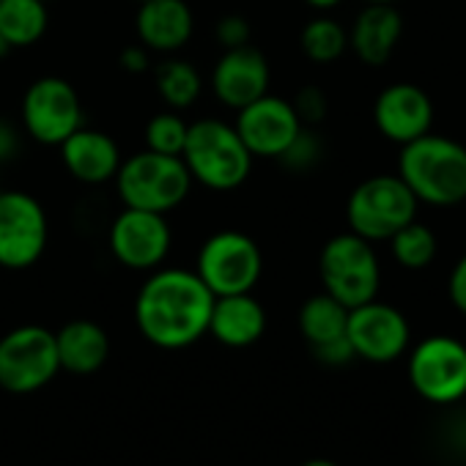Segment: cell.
Listing matches in <instances>:
<instances>
[{"mask_svg":"<svg viewBox=\"0 0 466 466\" xmlns=\"http://www.w3.org/2000/svg\"><path fill=\"white\" fill-rule=\"evenodd\" d=\"M373 121H376V129L387 140L406 146L431 132L433 102L414 83H392L376 96Z\"/></svg>","mask_w":466,"mask_h":466,"instance_id":"cell-16","label":"cell"},{"mask_svg":"<svg viewBox=\"0 0 466 466\" xmlns=\"http://www.w3.org/2000/svg\"><path fill=\"white\" fill-rule=\"evenodd\" d=\"M398 176L417 203L458 206L466 200V146L428 132L400 146Z\"/></svg>","mask_w":466,"mask_h":466,"instance_id":"cell-2","label":"cell"},{"mask_svg":"<svg viewBox=\"0 0 466 466\" xmlns=\"http://www.w3.org/2000/svg\"><path fill=\"white\" fill-rule=\"evenodd\" d=\"M170 250V225L165 214L146 208H127L113 219L110 253L116 261L135 272L157 269Z\"/></svg>","mask_w":466,"mask_h":466,"instance_id":"cell-12","label":"cell"},{"mask_svg":"<svg viewBox=\"0 0 466 466\" xmlns=\"http://www.w3.org/2000/svg\"><path fill=\"white\" fill-rule=\"evenodd\" d=\"M45 0H0V39L6 47H31L47 31Z\"/></svg>","mask_w":466,"mask_h":466,"instance_id":"cell-22","label":"cell"},{"mask_svg":"<svg viewBox=\"0 0 466 466\" xmlns=\"http://www.w3.org/2000/svg\"><path fill=\"white\" fill-rule=\"evenodd\" d=\"M121 66L127 69V72H132V75H140V72H146L148 66H151V58H148V50L143 47V45H132V47H127L124 53H121Z\"/></svg>","mask_w":466,"mask_h":466,"instance_id":"cell-33","label":"cell"},{"mask_svg":"<svg viewBox=\"0 0 466 466\" xmlns=\"http://www.w3.org/2000/svg\"><path fill=\"white\" fill-rule=\"evenodd\" d=\"M291 105H294V110H297V116H299L302 124H316L327 113V96L321 94V88H313V86L302 88L299 96Z\"/></svg>","mask_w":466,"mask_h":466,"instance_id":"cell-30","label":"cell"},{"mask_svg":"<svg viewBox=\"0 0 466 466\" xmlns=\"http://www.w3.org/2000/svg\"><path fill=\"white\" fill-rule=\"evenodd\" d=\"M6 50H9V47H6V45H4V39H0V56H4V53H6Z\"/></svg>","mask_w":466,"mask_h":466,"instance_id":"cell-38","label":"cell"},{"mask_svg":"<svg viewBox=\"0 0 466 466\" xmlns=\"http://www.w3.org/2000/svg\"><path fill=\"white\" fill-rule=\"evenodd\" d=\"M15 151H17V135H15V129L0 124V159H12Z\"/></svg>","mask_w":466,"mask_h":466,"instance_id":"cell-34","label":"cell"},{"mask_svg":"<svg viewBox=\"0 0 466 466\" xmlns=\"http://www.w3.org/2000/svg\"><path fill=\"white\" fill-rule=\"evenodd\" d=\"M302 53L316 64H332L349 50V31L332 17H316L302 28Z\"/></svg>","mask_w":466,"mask_h":466,"instance_id":"cell-26","label":"cell"},{"mask_svg":"<svg viewBox=\"0 0 466 466\" xmlns=\"http://www.w3.org/2000/svg\"><path fill=\"white\" fill-rule=\"evenodd\" d=\"M214 294L189 269H157L135 299L143 338L159 349H187L208 332Z\"/></svg>","mask_w":466,"mask_h":466,"instance_id":"cell-1","label":"cell"},{"mask_svg":"<svg viewBox=\"0 0 466 466\" xmlns=\"http://www.w3.org/2000/svg\"><path fill=\"white\" fill-rule=\"evenodd\" d=\"M305 4L316 12H332L335 6H340L343 0H305Z\"/></svg>","mask_w":466,"mask_h":466,"instance_id":"cell-35","label":"cell"},{"mask_svg":"<svg viewBox=\"0 0 466 466\" xmlns=\"http://www.w3.org/2000/svg\"><path fill=\"white\" fill-rule=\"evenodd\" d=\"M269 80L272 75L264 53L245 45L225 50L219 56L211 72V91L225 107L242 110L250 102L261 99L264 94H269Z\"/></svg>","mask_w":466,"mask_h":466,"instance_id":"cell-15","label":"cell"},{"mask_svg":"<svg viewBox=\"0 0 466 466\" xmlns=\"http://www.w3.org/2000/svg\"><path fill=\"white\" fill-rule=\"evenodd\" d=\"M23 124L36 143L61 146L83 127V105L75 86L64 77L36 80L23 99Z\"/></svg>","mask_w":466,"mask_h":466,"instance_id":"cell-11","label":"cell"},{"mask_svg":"<svg viewBox=\"0 0 466 466\" xmlns=\"http://www.w3.org/2000/svg\"><path fill=\"white\" fill-rule=\"evenodd\" d=\"M346 324H349V308L340 305L327 291L310 297L299 310V332L313 349L346 338Z\"/></svg>","mask_w":466,"mask_h":466,"instance_id":"cell-23","label":"cell"},{"mask_svg":"<svg viewBox=\"0 0 466 466\" xmlns=\"http://www.w3.org/2000/svg\"><path fill=\"white\" fill-rule=\"evenodd\" d=\"M116 187L127 208H146L167 214L189 195L192 176L181 157L157 154L151 148L121 159Z\"/></svg>","mask_w":466,"mask_h":466,"instance_id":"cell-4","label":"cell"},{"mask_svg":"<svg viewBox=\"0 0 466 466\" xmlns=\"http://www.w3.org/2000/svg\"><path fill=\"white\" fill-rule=\"evenodd\" d=\"M56 346H58L61 370H69L77 376L96 373L107 362V354H110L107 332L99 324L86 321V319H77L61 327V332H56Z\"/></svg>","mask_w":466,"mask_h":466,"instance_id":"cell-21","label":"cell"},{"mask_svg":"<svg viewBox=\"0 0 466 466\" xmlns=\"http://www.w3.org/2000/svg\"><path fill=\"white\" fill-rule=\"evenodd\" d=\"M264 258L258 245L242 230H219L198 253V278L214 297L250 294L261 278Z\"/></svg>","mask_w":466,"mask_h":466,"instance_id":"cell-7","label":"cell"},{"mask_svg":"<svg viewBox=\"0 0 466 466\" xmlns=\"http://www.w3.org/2000/svg\"><path fill=\"white\" fill-rule=\"evenodd\" d=\"M157 91L167 107L184 110L200 96V75L189 61L170 58L157 66Z\"/></svg>","mask_w":466,"mask_h":466,"instance_id":"cell-25","label":"cell"},{"mask_svg":"<svg viewBox=\"0 0 466 466\" xmlns=\"http://www.w3.org/2000/svg\"><path fill=\"white\" fill-rule=\"evenodd\" d=\"M403 36V17L392 4H368L349 34V47L368 66H384Z\"/></svg>","mask_w":466,"mask_h":466,"instance_id":"cell-18","label":"cell"},{"mask_svg":"<svg viewBox=\"0 0 466 466\" xmlns=\"http://www.w3.org/2000/svg\"><path fill=\"white\" fill-rule=\"evenodd\" d=\"M181 159L192 181H200L217 192H228L248 181L256 157L248 151L233 124L203 118L189 124Z\"/></svg>","mask_w":466,"mask_h":466,"instance_id":"cell-3","label":"cell"},{"mask_svg":"<svg viewBox=\"0 0 466 466\" xmlns=\"http://www.w3.org/2000/svg\"><path fill=\"white\" fill-rule=\"evenodd\" d=\"M45 4H47V0H45Z\"/></svg>","mask_w":466,"mask_h":466,"instance_id":"cell-40","label":"cell"},{"mask_svg":"<svg viewBox=\"0 0 466 466\" xmlns=\"http://www.w3.org/2000/svg\"><path fill=\"white\" fill-rule=\"evenodd\" d=\"M409 381L431 403L466 398V343L450 335H431L411 349Z\"/></svg>","mask_w":466,"mask_h":466,"instance_id":"cell-9","label":"cell"},{"mask_svg":"<svg viewBox=\"0 0 466 466\" xmlns=\"http://www.w3.org/2000/svg\"><path fill=\"white\" fill-rule=\"evenodd\" d=\"M387 242H390L392 258L403 269H411V272H420V269L431 267V261L436 258V248H439L436 245V233L428 225L417 222V219L398 228Z\"/></svg>","mask_w":466,"mask_h":466,"instance_id":"cell-24","label":"cell"},{"mask_svg":"<svg viewBox=\"0 0 466 466\" xmlns=\"http://www.w3.org/2000/svg\"><path fill=\"white\" fill-rule=\"evenodd\" d=\"M187 132H189V124L178 113H159L146 127V148H151L157 154L181 157Z\"/></svg>","mask_w":466,"mask_h":466,"instance_id":"cell-27","label":"cell"},{"mask_svg":"<svg viewBox=\"0 0 466 466\" xmlns=\"http://www.w3.org/2000/svg\"><path fill=\"white\" fill-rule=\"evenodd\" d=\"M61 370L56 332L25 324L0 338V387L28 395L47 387Z\"/></svg>","mask_w":466,"mask_h":466,"instance_id":"cell-8","label":"cell"},{"mask_svg":"<svg viewBox=\"0 0 466 466\" xmlns=\"http://www.w3.org/2000/svg\"><path fill=\"white\" fill-rule=\"evenodd\" d=\"M267 329V313L253 294L214 297L208 316V335L230 349L253 346Z\"/></svg>","mask_w":466,"mask_h":466,"instance_id":"cell-20","label":"cell"},{"mask_svg":"<svg viewBox=\"0 0 466 466\" xmlns=\"http://www.w3.org/2000/svg\"><path fill=\"white\" fill-rule=\"evenodd\" d=\"M214 36L225 50L245 47V45H250V23L245 17H239V15H228V17H222L217 23Z\"/></svg>","mask_w":466,"mask_h":466,"instance_id":"cell-29","label":"cell"},{"mask_svg":"<svg viewBox=\"0 0 466 466\" xmlns=\"http://www.w3.org/2000/svg\"><path fill=\"white\" fill-rule=\"evenodd\" d=\"M305 466H338V463H332V461H321V458H319V461H308Z\"/></svg>","mask_w":466,"mask_h":466,"instance_id":"cell-36","label":"cell"},{"mask_svg":"<svg viewBox=\"0 0 466 466\" xmlns=\"http://www.w3.org/2000/svg\"><path fill=\"white\" fill-rule=\"evenodd\" d=\"M319 275L324 291L335 297L349 310L376 299L381 269L373 242L357 237V233H338L319 256Z\"/></svg>","mask_w":466,"mask_h":466,"instance_id":"cell-5","label":"cell"},{"mask_svg":"<svg viewBox=\"0 0 466 466\" xmlns=\"http://www.w3.org/2000/svg\"><path fill=\"white\" fill-rule=\"evenodd\" d=\"M365 4H395V0H365Z\"/></svg>","mask_w":466,"mask_h":466,"instance_id":"cell-37","label":"cell"},{"mask_svg":"<svg viewBox=\"0 0 466 466\" xmlns=\"http://www.w3.org/2000/svg\"><path fill=\"white\" fill-rule=\"evenodd\" d=\"M61 157L66 170L83 184H107L121 167V151L116 140L99 129L80 127L61 143Z\"/></svg>","mask_w":466,"mask_h":466,"instance_id":"cell-17","label":"cell"},{"mask_svg":"<svg viewBox=\"0 0 466 466\" xmlns=\"http://www.w3.org/2000/svg\"><path fill=\"white\" fill-rule=\"evenodd\" d=\"M237 132L253 157H272L280 159L294 137L302 132V121L289 99L264 94L261 99L250 102L237 116Z\"/></svg>","mask_w":466,"mask_h":466,"instance_id":"cell-14","label":"cell"},{"mask_svg":"<svg viewBox=\"0 0 466 466\" xmlns=\"http://www.w3.org/2000/svg\"><path fill=\"white\" fill-rule=\"evenodd\" d=\"M319 157H321V143H319V137L302 127V132L294 137V143L286 148V154H283L280 159H283L289 167H294V170H305V167H313V165L319 162Z\"/></svg>","mask_w":466,"mask_h":466,"instance_id":"cell-28","label":"cell"},{"mask_svg":"<svg viewBox=\"0 0 466 466\" xmlns=\"http://www.w3.org/2000/svg\"><path fill=\"white\" fill-rule=\"evenodd\" d=\"M47 248V214L42 203L20 189L0 192V267L28 269Z\"/></svg>","mask_w":466,"mask_h":466,"instance_id":"cell-10","label":"cell"},{"mask_svg":"<svg viewBox=\"0 0 466 466\" xmlns=\"http://www.w3.org/2000/svg\"><path fill=\"white\" fill-rule=\"evenodd\" d=\"M463 343H466V340H463Z\"/></svg>","mask_w":466,"mask_h":466,"instance_id":"cell-41","label":"cell"},{"mask_svg":"<svg viewBox=\"0 0 466 466\" xmlns=\"http://www.w3.org/2000/svg\"><path fill=\"white\" fill-rule=\"evenodd\" d=\"M313 351H316V357H319L321 362H327V365H346V362L354 360V349H351L349 338L332 340V343L319 346V349H313Z\"/></svg>","mask_w":466,"mask_h":466,"instance_id":"cell-31","label":"cell"},{"mask_svg":"<svg viewBox=\"0 0 466 466\" xmlns=\"http://www.w3.org/2000/svg\"><path fill=\"white\" fill-rule=\"evenodd\" d=\"M450 299L452 305L466 316V256L452 267V275H450Z\"/></svg>","mask_w":466,"mask_h":466,"instance_id":"cell-32","label":"cell"},{"mask_svg":"<svg viewBox=\"0 0 466 466\" xmlns=\"http://www.w3.org/2000/svg\"><path fill=\"white\" fill-rule=\"evenodd\" d=\"M137 4H143V0H137Z\"/></svg>","mask_w":466,"mask_h":466,"instance_id":"cell-39","label":"cell"},{"mask_svg":"<svg viewBox=\"0 0 466 466\" xmlns=\"http://www.w3.org/2000/svg\"><path fill=\"white\" fill-rule=\"evenodd\" d=\"M192 12L184 0H143L137 9V36L151 53H176L192 36Z\"/></svg>","mask_w":466,"mask_h":466,"instance_id":"cell-19","label":"cell"},{"mask_svg":"<svg viewBox=\"0 0 466 466\" xmlns=\"http://www.w3.org/2000/svg\"><path fill=\"white\" fill-rule=\"evenodd\" d=\"M417 217V198L400 176L365 178L346 203V219L357 237L368 242H387L398 228Z\"/></svg>","mask_w":466,"mask_h":466,"instance_id":"cell-6","label":"cell"},{"mask_svg":"<svg viewBox=\"0 0 466 466\" xmlns=\"http://www.w3.org/2000/svg\"><path fill=\"white\" fill-rule=\"evenodd\" d=\"M346 338L354 349V357L368 362H392L409 349L411 329L398 308L370 299L349 310Z\"/></svg>","mask_w":466,"mask_h":466,"instance_id":"cell-13","label":"cell"}]
</instances>
